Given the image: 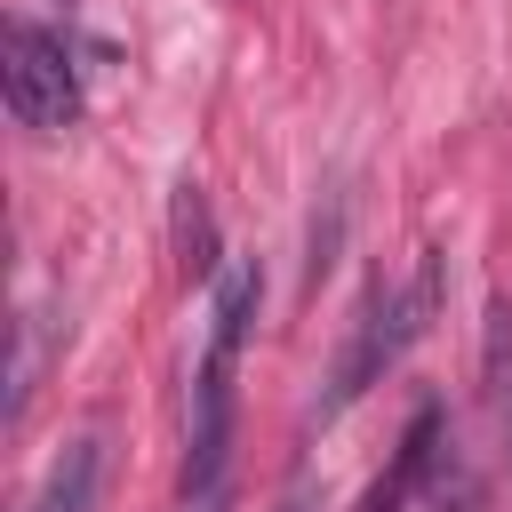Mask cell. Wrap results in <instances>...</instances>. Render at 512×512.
I'll use <instances>...</instances> for the list:
<instances>
[{"instance_id": "cell-1", "label": "cell", "mask_w": 512, "mask_h": 512, "mask_svg": "<svg viewBox=\"0 0 512 512\" xmlns=\"http://www.w3.org/2000/svg\"><path fill=\"white\" fill-rule=\"evenodd\" d=\"M256 296H264L256 264H224V280H216V328H208V352H200V376H192V432H184V496L192 504H216L224 464H232V368H240Z\"/></svg>"}, {"instance_id": "cell-2", "label": "cell", "mask_w": 512, "mask_h": 512, "mask_svg": "<svg viewBox=\"0 0 512 512\" xmlns=\"http://www.w3.org/2000/svg\"><path fill=\"white\" fill-rule=\"evenodd\" d=\"M0 88H8L16 128H32V136H56L80 120V64H72L64 32H48L32 16H8V32H0Z\"/></svg>"}, {"instance_id": "cell-3", "label": "cell", "mask_w": 512, "mask_h": 512, "mask_svg": "<svg viewBox=\"0 0 512 512\" xmlns=\"http://www.w3.org/2000/svg\"><path fill=\"white\" fill-rule=\"evenodd\" d=\"M440 440H448V416H440V408H416V416H408V432H400L392 472L368 488V512H408V504H424V480H432Z\"/></svg>"}, {"instance_id": "cell-4", "label": "cell", "mask_w": 512, "mask_h": 512, "mask_svg": "<svg viewBox=\"0 0 512 512\" xmlns=\"http://www.w3.org/2000/svg\"><path fill=\"white\" fill-rule=\"evenodd\" d=\"M96 488H104V440H72V448L48 464L32 512H96Z\"/></svg>"}, {"instance_id": "cell-5", "label": "cell", "mask_w": 512, "mask_h": 512, "mask_svg": "<svg viewBox=\"0 0 512 512\" xmlns=\"http://www.w3.org/2000/svg\"><path fill=\"white\" fill-rule=\"evenodd\" d=\"M424 512H488V488H480V472H472V456L456 440H440V456H432Z\"/></svg>"}, {"instance_id": "cell-6", "label": "cell", "mask_w": 512, "mask_h": 512, "mask_svg": "<svg viewBox=\"0 0 512 512\" xmlns=\"http://www.w3.org/2000/svg\"><path fill=\"white\" fill-rule=\"evenodd\" d=\"M40 368H48V320L24 312L16 320V360H8V424H24V408L40 392Z\"/></svg>"}, {"instance_id": "cell-7", "label": "cell", "mask_w": 512, "mask_h": 512, "mask_svg": "<svg viewBox=\"0 0 512 512\" xmlns=\"http://www.w3.org/2000/svg\"><path fill=\"white\" fill-rule=\"evenodd\" d=\"M176 248H184L176 264H184L192 280H208V272H216V232H208V200H200V184H184V192H176Z\"/></svg>"}, {"instance_id": "cell-8", "label": "cell", "mask_w": 512, "mask_h": 512, "mask_svg": "<svg viewBox=\"0 0 512 512\" xmlns=\"http://www.w3.org/2000/svg\"><path fill=\"white\" fill-rule=\"evenodd\" d=\"M280 512H312V488H304V480H296V488H288V496H280Z\"/></svg>"}]
</instances>
